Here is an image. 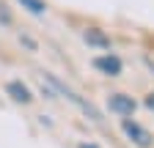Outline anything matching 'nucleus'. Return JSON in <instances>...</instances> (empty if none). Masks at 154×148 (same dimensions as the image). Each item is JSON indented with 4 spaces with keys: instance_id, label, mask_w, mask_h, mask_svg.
<instances>
[{
    "instance_id": "nucleus-1",
    "label": "nucleus",
    "mask_w": 154,
    "mask_h": 148,
    "mask_svg": "<svg viewBox=\"0 0 154 148\" xmlns=\"http://www.w3.org/2000/svg\"><path fill=\"white\" fill-rule=\"evenodd\" d=\"M38 77H42L52 90H55V96H61L63 102H69L74 110H77V113H80L83 118H88L91 123H96V126H102L105 123V118H102V110L99 107H96L88 96H83L80 93V90H77V88H72L63 77H61V74H55V71H50V69H44V71H38Z\"/></svg>"
},
{
    "instance_id": "nucleus-3",
    "label": "nucleus",
    "mask_w": 154,
    "mask_h": 148,
    "mask_svg": "<svg viewBox=\"0 0 154 148\" xmlns=\"http://www.w3.org/2000/svg\"><path fill=\"white\" fill-rule=\"evenodd\" d=\"M91 69L96 74H102V77H107V80H119L124 74V58L116 49L113 52H96L91 58Z\"/></svg>"
},
{
    "instance_id": "nucleus-4",
    "label": "nucleus",
    "mask_w": 154,
    "mask_h": 148,
    "mask_svg": "<svg viewBox=\"0 0 154 148\" xmlns=\"http://www.w3.org/2000/svg\"><path fill=\"white\" fill-rule=\"evenodd\" d=\"M80 39L94 52H113L116 49V39H113L105 28H99V25H85V28H80Z\"/></svg>"
},
{
    "instance_id": "nucleus-13",
    "label": "nucleus",
    "mask_w": 154,
    "mask_h": 148,
    "mask_svg": "<svg viewBox=\"0 0 154 148\" xmlns=\"http://www.w3.org/2000/svg\"><path fill=\"white\" fill-rule=\"evenodd\" d=\"M38 123H42V126H47V129H52V126H55L50 115H38Z\"/></svg>"
},
{
    "instance_id": "nucleus-8",
    "label": "nucleus",
    "mask_w": 154,
    "mask_h": 148,
    "mask_svg": "<svg viewBox=\"0 0 154 148\" xmlns=\"http://www.w3.org/2000/svg\"><path fill=\"white\" fill-rule=\"evenodd\" d=\"M17 41H19V47H22L25 52H30V55L38 52V41L33 39L30 33H25V30H19V33H17Z\"/></svg>"
},
{
    "instance_id": "nucleus-10",
    "label": "nucleus",
    "mask_w": 154,
    "mask_h": 148,
    "mask_svg": "<svg viewBox=\"0 0 154 148\" xmlns=\"http://www.w3.org/2000/svg\"><path fill=\"white\" fill-rule=\"evenodd\" d=\"M36 96H42V99H47V102H55L58 96H55V90L42 80V77H38V88H36Z\"/></svg>"
},
{
    "instance_id": "nucleus-5",
    "label": "nucleus",
    "mask_w": 154,
    "mask_h": 148,
    "mask_svg": "<svg viewBox=\"0 0 154 148\" xmlns=\"http://www.w3.org/2000/svg\"><path fill=\"white\" fill-rule=\"evenodd\" d=\"M3 93H6L8 102L17 104V107H30V104L38 99L36 90H33L22 77H11V80H6V82H3Z\"/></svg>"
},
{
    "instance_id": "nucleus-11",
    "label": "nucleus",
    "mask_w": 154,
    "mask_h": 148,
    "mask_svg": "<svg viewBox=\"0 0 154 148\" xmlns=\"http://www.w3.org/2000/svg\"><path fill=\"white\" fill-rule=\"evenodd\" d=\"M146 110H149V113H154V90H149V93L143 96V102H140Z\"/></svg>"
},
{
    "instance_id": "nucleus-14",
    "label": "nucleus",
    "mask_w": 154,
    "mask_h": 148,
    "mask_svg": "<svg viewBox=\"0 0 154 148\" xmlns=\"http://www.w3.org/2000/svg\"><path fill=\"white\" fill-rule=\"evenodd\" d=\"M143 66H146V69L154 74V58H151V55H143Z\"/></svg>"
},
{
    "instance_id": "nucleus-6",
    "label": "nucleus",
    "mask_w": 154,
    "mask_h": 148,
    "mask_svg": "<svg viewBox=\"0 0 154 148\" xmlns=\"http://www.w3.org/2000/svg\"><path fill=\"white\" fill-rule=\"evenodd\" d=\"M107 110L116 118H132L140 110V102L135 99L132 93H124V90H113L107 93Z\"/></svg>"
},
{
    "instance_id": "nucleus-2",
    "label": "nucleus",
    "mask_w": 154,
    "mask_h": 148,
    "mask_svg": "<svg viewBox=\"0 0 154 148\" xmlns=\"http://www.w3.org/2000/svg\"><path fill=\"white\" fill-rule=\"evenodd\" d=\"M119 129H121L124 140H127L132 148H154V135H151L135 115H132V118H119Z\"/></svg>"
},
{
    "instance_id": "nucleus-9",
    "label": "nucleus",
    "mask_w": 154,
    "mask_h": 148,
    "mask_svg": "<svg viewBox=\"0 0 154 148\" xmlns=\"http://www.w3.org/2000/svg\"><path fill=\"white\" fill-rule=\"evenodd\" d=\"M0 25L3 28H14V11L3 3V0H0Z\"/></svg>"
},
{
    "instance_id": "nucleus-12",
    "label": "nucleus",
    "mask_w": 154,
    "mask_h": 148,
    "mask_svg": "<svg viewBox=\"0 0 154 148\" xmlns=\"http://www.w3.org/2000/svg\"><path fill=\"white\" fill-rule=\"evenodd\" d=\"M74 148H102V145H99V143H94V140H80Z\"/></svg>"
},
{
    "instance_id": "nucleus-7",
    "label": "nucleus",
    "mask_w": 154,
    "mask_h": 148,
    "mask_svg": "<svg viewBox=\"0 0 154 148\" xmlns=\"http://www.w3.org/2000/svg\"><path fill=\"white\" fill-rule=\"evenodd\" d=\"M17 6L22 8L25 14L36 16V19H44V16H47V11H50L47 0H17Z\"/></svg>"
}]
</instances>
